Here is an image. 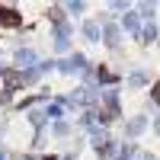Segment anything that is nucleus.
<instances>
[{
    "instance_id": "nucleus-1",
    "label": "nucleus",
    "mask_w": 160,
    "mask_h": 160,
    "mask_svg": "<svg viewBox=\"0 0 160 160\" xmlns=\"http://www.w3.org/2000/svg\"><path fill=\"white\" fill-rule=\"evenodd\" d=\"M0 26H19V13H16V10L0 7Z\"/></svg>"
},
{
    "instance_id": "nucleus-2",
    "label": "nucleus",
    "mask_w": 160,
    "mask_h": 160,
    "mask_svg": "<svg viewBox=\"0 0 160 160\" xmlns=\"http://www.w3.org/2000/svg\"><path fill=\"white\" fill-rule=\"evenodd\" d=\"M16 64H19V68H29V64H35V51H29V48H22L19 55H16Z\"/></svg>"
},
{
    "instance_id": "nucleus-3",
    "label": "nucleus",
    "mask_w": 160,
    "mask_h": 160,
    "mask_svg": "<svg viewBox=\"0 0 160 160\" xmlns=\"http://www.w3.org/2000/svg\"><path fill=\"white\" fill-rule=\"evenodd\" d=\"M55 45L64 51V48H68V26H58V38H55Z\"/></svg>"
},
{
    "instance_id": "nucleus-4",
    "label": "nucleus",
    "mask_w": 160,
    "mask_h": 160,
    "mask_svg": "<svg viewBox=\"0 0 160 160\" xmlns=\"http://www.w3.org/2000/svg\"><path fill=\"white\" fill-rule=\"evenodd\" d=\"M3 80H7V87L13 90V87H16V80H19V74H16V71H3Z\"/></svg>"
},
{
    "instance_id": "nucleus-5",
    "label": "nucleus",
    "mask_w": 160,
    "mask_h": 160,
    "mask_svg": "<svg viewBox=\"0 0 160 160\" xmlns=\"http://www.w3.org/2000/svg\"><path fill=\"white\" fill-rule=\"evenodd\" d=\"M83 32H87V38H93V42H96V38H99V29H96V26H93V22H87V26H83Z\"/></svg>"
},
{
    "instance_id": "nucleus-6",
    "label": "nucleus",
    "mask_w": 160,
    "mask_h": 160,
    "mask_svg": "<svg viewBox=\"0 0 160 160\" xmlns=\"http://www.w3.org/2000/svg\"><path fill=\"white\" fill-rule=\"evenodd\" d=\"M106 42H109V45L118 42V29H115V26H109V29H106Z\"/></svg>"
},
{
    "instance_id": "nucleus-7",
    "label": "nucleus",
    "mask_w": 160,
    "mask_h": 160,
    "mask_svg": "<svg viewBox=\"0 0 160 160\" xmlns=\"http://www.w3.org/2000/svg\"><path fill=\"white\" fill-rule=\"evenodd\" d=\"M19 80H22V83H35V80H38V71H26Z\"/></svg>"
},
{
    "instance_id": "nucleus-8",
    "label": "nucleus",
    "mask_w": 160,
    "mask_h": 160,
    "mask_svg": "<svg viewBox=\"0 0 160 160\" xmlns=\"http://www.w3.org/2000/svg\"><path fill=\"white\" fill-rule=\"evenodd\" d=\"M141 128H144V122H141V118H135V122H131V125H128V135H138V131H141Z\"/></svg>"
},
{
    "instance_id": "nucleus-9",
    "label": "nucleus",
    "mask_w": 160,
    "mask_h": 160,
    "mask_svg": "<svg viewBox=\"0 0 160 160\" xmlns=\"http://www.w3.org/2000/svg\"><path fill=\"white\" fill-rule=\"evenodd\" d=\"M125 26H128V29H138V19L131 16V13H128V16H125Z\"/></svg>"
},
{
    "instance_id": "nucleus-10",
    "label": "nucleus",
    "mask_w": 160,
    "mask_h": 160,
    "mask_svg": "<svg viewBox=\"0 0 160 160\" xmlns=\"http://www.w3.org/2000/svg\"><path fill=\"white\" fill-rule=\"evenodd\" d=\"M151 96H154V102H160V83L154 87V93H151Z\"/></svg>"
},
{
    "instance_id": "nucleus-11",
    "label": "nucleus",
    "mask_w": 160,
    "mask_h": 160,
    "mask_svg": "<svg viewBox=\"0 0 160 160\" xmlns=\"http://www.w3.org/2000/svg\"><path fill=\"white\" fill-rule=\"evenodd\" d=\"M154 128H157V131H160V118H157V125H154Z\"/></svg>"
}]
</instances>
